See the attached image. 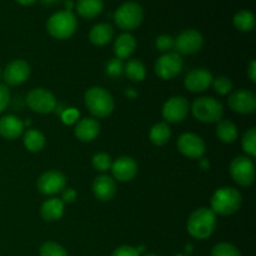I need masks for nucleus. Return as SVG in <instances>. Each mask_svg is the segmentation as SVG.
I'll return each instance as SVG.
<instances>
[{
	"label": "nucleus",
	"instance_id": "1",
	"mask_svg": "<svg viewBox=\"0 0 256 256\" xmlns=\"http://www.w3.org/2000/svg\"><path fill=\"white\" fill-rule=\"evenodd\" d=\"M215 228H216V215L208 208H199L192 212L188 219V232L190 236L198 240H204L212 236Z\"/></svg>",
	"mask_w": 256,
	"mask_h": 256
},
{
	"label": "nucleus",
	"instance_id": "2",
	"mask_svg": "<svg viewBox=\"0 0 256 256\" xmlns=\"http://www.w3.org/2000/svg\"><path fill=\"white\" fill-rule=\"evenodd\" d=\"M242 194L232 186L220 188L212 194L210 205L215 215H232L242 206Z\"/></svg>",
	"mask_w": 256,
	"mask_h": 256
},
{
	"label": "nucleus",
	"instance_id": "3",
	"mask_svg": "<svg viewBox=\"0 0 256 256\" xmlns=\"http://www.w3.org/2000/svg\"><path fill=\"white\" fill-rule=\"evenodd\" d=\"M76 16L74 12H68V10L54 12L46 22L48 32L58 40L69 39L76 32Z\"/></svg>",
	"mask_w": 256,
	"mask_h": 256
},
{
	"label": "nucleus",
	"instance_id": "4",
	"mask_svg": "<svg viewBox=\"0 0 256 256\" xmlns=\"http://www.w3.org/2000/svg\"><path fill=\"white\" fill-rule=\"evenodd\" d=\"M85 105L94 116L106 118L114 110V99L106 89L92 86L85 92Z\"/></svg>",
	"mask_w": 256,
	"mask_h": 256
},
{
	"label": "nucleus",
	"instance_id": "5",
	"mask_svg": "<svg viewBox=\"0 0 256 256\" xmlns=\"http://www.w3.org/2000/svg\"><path fill=\"white\" fill-rule=\"evenodd\" d=\"M192 115L202 122H219L224 115V106L219 100L212 96H202L192 105Z\"/></svg>",
	"mask_w": 256,
	"mask_h": 256
},
{
	"label": "nucleus",
	"instance_id": "6",
	"mask_svg": "<svg viewBox=\"0 0 256 256\" xmlns=\"http://www.w3.org/2000/svg\"><path fill=\"white\" fill-rule=\"evenodd\" d=\"M144 19V10L135 2H126L120 5L114 14L115 24L122 30H134L140 26Z\"/></svg>",
	"mask_w": 256,
	"mask_h": 256
},
{
	"label": "nucleus",
	"instance_id": "7",
	"mask_svg": "<svg viewBox=\"0 0 256 256\" xmlns=\"http://www.w3.org/2000/svg\"><path fill=\"white\" fill-rule=\"evenodd\" d=\"M230 175L240 186H250L255 180V165L252 158L236 156L230 164Z\"/></svg>",
	"mask_w": 256,
	"mask_h": 256
},
{
	"label": "nucleus",
	"instance_id": "8",
	"mask_svg": "<svg viewBox=\"0 0 256 256\" xmlns=\"http://www.w3.org/2000/svg\"><path fill=\"white\" fill-rule=\"evenodd\" d=\"M182 58L176 52H165L155 62V74L162 80H170L182 69Z\"/></svg>",
	"mask_w": 256,
	"mask_h": 256
},
{
	"label": "nucleus",
	"instance_id": "9",
	"mask_svg": "<svg viewBox=\"0 0 256 256\" xmlns=\"http://www.w3.org/2000/svg\"><path fill=\"white\" fill-rule=\"evenodd\" d=\"M26 104L32 112L39 114H49L56 106V99L49 90L44 88H36L29 92L26 96Z\"/></svg>",
	"mask_w": 256,
	"mask_h": 256
},
{
	"label": "nucleus",
	"instance_id": "10",
	"mask_svg": "<svg viewBox=\"0 0 256 256\" xmlns=\"http://www.w3.org/2000/svg\"><path fill=\"white\" fill-rule=\"evenodd\" d=\"M204 44V38L198 30L188 29L180 32L174 39V49L178 54H195L199 52Z\"/></svg>",
	"mask_w": 256,
	"mask_h": 256
},
{
	"label": "nucleus",
	"instance_id": "11",
	"mask_svg": "<svg viewBox=\"0 0 256 256\" xmlns=\"http://www.w3.org/2000/svg\"><path fill=\"white\" fill-rule=\"evenodd\" d=\"M178 149L190 159H200L206 152L204 140L194 132H185L180 135L178 139Z\"/></svg>",
	"mask_w": 256,
	"mask_h": 256
},
{
	"label": "nucleus",
	"instance_id": "12",
	"mask_svg": "<svg viewBox=\"0 0 256 256\" xmlns=\"http://www.w3.org/2000/svg\"><path fill=\"white\" fill-rule=\"evenodd\" d=\"M66 186V176L59 170L45 172L38 179V189L42 195H55L62 192Z\"/></svg>",
	"mask_w": 256,
	"mask_h": 256
},
{
	"label": "nucleus",
	"instance_id": "13",
	"mask_svg": "<svg viewBox=\"0 0 256 256\" xmlns=\"http://www.w3.org/2000/svg\"><path fill=\"white\" fill-rule=\"evenodd\" d=\"M30 75V65L25 60L15 59L2 70V80L9 86H16L26 82Z\"/></svg>",
	"mask_w": 256,
	"mask_h": 256
},
{
	"label": "nucleus",
	"instance_id": "14",
	"mask_svg": "<svg viewBox=\"0 0 256 256\" xmlns=\"http://www.w3.org/2000/svg\"><path fill=\"white\" fill-rule=\"evenodd\" d=\"M189 110V102L184 96H172L162 106V118L168 122L178 124L186 118Z\"/></svg>",
	"mask_w": 256,
	"mask_h": 256
},
{
	"label": "nucleus",
	"instance_id": "15",
	"mask_svg": "<svg viewBox=\"0 0 256 256\" xmlns=\"http://www.w3.org/2000/svg\"><path fill=\"white\" fill-rule=\"evenodd\" d=\"M229 106L238 114H252L256 110V95L246 89L236 90L229 96Z\"/></svg>",
	"mask_w": 256,
	"mask_h": 256
},
{
	"label": "nucleus",
	"instance_id": "16",
	"mask_svg": "<svg viewBox=\"0 0 256 256\" xmlns=\"http://www.w3.org/2000/svg\"><path fill=\"white\" fill-rule=\"evenodd\" d=\"M212 75L208 69L198 68L190 70L184 79V85L189 92H202L206 90L212 82Z\"/></svg>",
	"mask_w": 256,
	"mask_h": 256
},
{
	"label": "nucleus",
	"instance_id": "17",
	"mask_svg": "<svg viewBox=\"0 0 256 256\" xmlns=\"http://www.w3.org/2000/svg\"><path fill=\"white\" fill-rule=\"evenodd\" d=\"M110 170L112 176L119 182H130L138 174V164L132 158L120 156L112 162Z\"/></svg>",
	"mask_w": 256,
	"mask_h": 256
},
{
	"label": "nucleus",
	"instance_id": "18",
	"mask_svg": "<svg viewBox=\"0 0 256 256\" xmlns=\"http://www.w3.org/2000/svg\"><path fill=\"white\" fill-rule=\"evenodd\" d=\"M92 192L100 202H110L116 194V182L109 175H99L92 182Z\"/></svg>",
	"mask_w": 256,
	"mask_h": 256
},
{
	"label": "nucleus",
	"instance_id": "19",
	"mask_svg": "<svg viewBox=\"0 0 256 256\" xmlns=\"http://www.w3.org/2000/svg\"><path fill=\"white\" fill-rule=\"evenodd\" d=\"M100 132V124L98 120L92 118H85L76 124L74 129V134L80 142H89L96 139Z\"/></svg>",
	"mask_w": 256,
	"mask_h": 256
},
{
	"label": "nucleus",
	"instance_id": "20",
	"mask_svg": "<svg viewBox=\"0 0 256 256\" xmlns=\"http://www.w3.org/2000/svg\"><path fill=\"white\" fill-rule=\"evenodd\" d=\"M24 122L15 115H5L0 118V135L5 139L14 140L22 134Z\"/></svg>",
	"mask_w": 256,
	"mask_h": 256
},
{
	"label": "nucleus",
	"instance_id": "21",
	"mask_svg": "<svg viewBox=\"0 0 256 256\" xmlns=\"http://www.w3.org/2000/svg\"><path fill=\"white\" fill-rule=\"evenodd\" d=\"M136 49V40L129 32L120 34L114 42V52L118 59H128Z\"/></svg>",
	"mask_w": 256,
	"mask_h": 256
},
{
	"label": "nucleus",
	"instance_id": "22",
	"mask_svg": "<svg viewBox=\"0 0 256 256\" xmlns=\"http://www.w3.org/2000/svg\"><path fill=\"white\" fill-rule=\"evenodd\" d=\"M40 214L45 222H56L64 214V202L56 198H52L42 202Z\"/></svg>",
	"mask_w": 256,
	"mask_h": 256
},
{
	"label": "nucleus",
	"instance_id": "23",
	"mask_svg": "<svg viewBox=\"0 0 256 256\" xmlns=\"http://www.w3.org/2000/svg\"><path fill=\"white\" fill-rule=\"evenodd\" d=\"M114 36V28L108 22H100L94 25L89 32V39L92 44L96 46H104Z\"/></svg>",
	"mask_w": 256,
	"mask_h": 256
},
{
	"label": "nucleus",
	"instance_id": "24",
	"mask_svg": "<svg viewBox=\"0 0 256 256\" xmlns=\"http://www.w3.org/2000/svg\"><path fill=\"white\" fill-rule=\"evenodd\" d=\"M75 8L80 16L85 19H92L102 12L104 2L102 0H78Z\"/></svg>",
	"mask_w": 256,
	"mask_h": 256
},
{
	"label": "nucleus",
	"instance_id": "25",
	"mask_svg": "<svg viewBox=\"0 0 256 256\" xmlns=\"http://www.w3.org/2000/svg\"><path fill=\"white\" fill-rule=\"evenodd\" d=\"M22 142H24V146L26 148V150H29L30 152H38L44 149L45 136L38 129H30L24 134Z\"/></svg>",
	"mask_w": 256,
	"mask_h": 256
},
{
	"label": "nucleus",
	"instance_id": "26",
	"mask_svg": "<svg viewBox=\"0 0 256 256\" xmlns=\"http://www.w3.org/2000/svg\"><path fill=\"white\" fill-rule=\"evenodd\" d=\"M172 136V130L166 122H158L150 129L149 138L152 142L156 146H162L166 144Z\"/></svg>",
	"mask_w": 256,
	"mask_h": 256
},
{
	"label": "nucleus",
	"instance_id": "27",
	"mask_svg": "<svg viewBox=\"0 0 256 256\" xmlns=\"http://www.w3.org/2000/svg\"><path fill=\"white\" fill-rule=\"evenodd\" d=\"M216 135L220 142L232 144L238 138V128L230 120H220L216 126Z\"/></svg>",
	"mask_w": 256,
	"mask_h": 256
},
{
	"label": "nucleus",
	"instance_id": "28",
	"mask_svg": "<svg viewBox=\"0 0 256 256\" xmlns=\"http://www.w3.org/2000/svg\"><path fill=\"white\" fill-rule=\"evenodd\" d=\"M232 24L240 32H250L255 26V15L250 10H240L232 18Z\"/></svg>",
	"mask_w": 256,
	"mask_h": 256
},
{
	"label": "nucleus",
	"instance_id": "29",
	"mask_svg": "<svg viewBox=\"0 0 256 256\" xmlns=\"http://www.w3.org/2000/svg\"><path fill=\"white\" fill-rule=\"evenodd\" d=\"M124 72L132 82H142L145 79V76H146L145 65L138 59L129 60L126 62V65H124Z\"/></svg>",
	"mask_w": 256,
	"mask_h": 256
},
{
	"label": "nucleus",
	"instance_id": "30",
	"mask_svg": "<svg viewBox=\"0 0 256 256\" xmlns=\"http://www.w3.org/2000/svg\"><path fill=\"white\" fill-rule=\"evenodd\" d=\"M242 150L246 152L249 158L256 156V129L255 128H250V129L242 135Z\"/></svg>",
	"mask_w": 256,
	"mask_h": 256
},
{
	"label": "nucleus",
	"instance_id": "31",
	"mask_svg": "<svg viewBox=\"0 0 256 256\" xmlns=\"http://www.w3.org/2000/svg\"><path fill=\"white\" fill-rule=\"evenodd\" d=\"M92 164L95 170H98V172H108V170H110L112 160V156H110L109 154H106V152H98V154H95L94 156H92Z\"/></svg>",
	"mask_w": 256,
	"mask_h": 256
},
{
	"label": "nucleus",
	"instance_id": "32",
	"mask_svg": "<svg viewBox=\"0 0 256 256\" xmlns=\"http://www.w3.org/2000/svg\"><path fill=\"white\" fill-rule=\"evenodd\" d=\"M40 256H68L66 250L60 244L54 242H48L40 246Z\"/></svg>",
	"mask_w": 256,
	"mask_h": 256
},
{
	"label": "nucleus",
	"instance_id": "33",
	"mask_svg": "<svg viewBox=\"0 0 256 256\" xmlns=\"http://www.w3.org/2000/svg\"><path fill=\"white\" fill-rule=\"evenodd\" d=\"M212 256H242L236 246L229 242H219L212 250Z\"/></svg>",
	"mask_w": 256,
	"mask_h": 256
},
{
	"label": "nucleus",
	"instance_id": "34",
	"mask_svg": "<svg viewBox=\"0 0 256 256\" xmlns=\"http://www.w3.org/2000/svg\"><path fill=\"white\" fill-rule=\"evenodd\" d=\"M212 88H214L215 92L220 95H226L228 92H232V82L228 76L215 78V79H212Z\"/></svg>",
	"mask_w": 256,
	"mask_h": 256
},
{
	"label": "nucleus",
	"instance_id": "35",
	"mask_svg": "<svg viewBox=\"0 0 256 256\" xmlns=\"http://www.w3.org/2000/svg\"><path fill=\"white\" fill-rule=\"evenodd\" d=\"M106 72L110 78H119L120 75L124 72V64H122V60L114 58V59H110L106 64Z\"/></svg>",
	"mask_w": 256,
	"mask_h": 256
},
{
	"label": "nucleus",
	"instance_id": "36",
	"mask_svg": "<svg viewBox=\"0 0 256 256\" xmlns=\"http://www.w3.org/2000/svg\"><path fill=\"white\" fill-rule=\"evenodd\" d=\"M156 48L162 52H169L174 48V38L172 35L162 34L159 35L156 39Z\"/></svg>",
	"mask_w": 256,
	"mask_h": 256
},
{
	"label": "nucleus",
	"instance_id": "37",
	"mask_svg": "<svg viewBox=\"0 0 256 256\" xmlns=\"http://www.w3.org/2000/svg\"><path fill=\"white\" fill-rule=\"evenodd\" d=\"M10 102V92L5 84L0 82V114L8 108Z\"/></svg>",
	"mask_w": 256,
	"mask_h": 256
},
{
	"label": "nucleus",
	"instance_id": "38",
	"mask_svg": "<svg viewBox=\"0 0 256 256\" xmlns=\"http://www.w3.org/2000/svg\"><path fill=\"white\" fill-rule=\"evenodd\" d=\"M112 256H140L139 252L136 250V248H132L130 245H124V246H120L112 252Z\"/></svg>",
	"mask_w": 256,
	"mask_h": 256
},
{
	"label": "nucleus",
	"instance_id": "39",
	"mask_svg": "<svg viewBox=\"0 0 256 256\" xmlns=\"http://www.w3.org/2000/svg\"><path fill=\"white\" fill-rule=\"evenodd\" d=\"M62 119L65 124H69V125L74 124V122L79 119V112L75 109H72V108L64 110L62 114Z\"/></svg>",
	"mask_w": 256,
	"mask_h": 256
},
{
	"label": "nucleus",
	"instance_id": "40",
	"mask_svg": "<svg viewBox=\"0 0 256 256\" xmlns=\"http://www.w3.org/2000/svg\"><path fill=\"white\" fill-rule=\"evenodd\" d=\"M62 202H72L76 199V192L74 189H64L62 190Z\"/></svg>",
	"mask_w": 256,
	"mask_h": 256
},
{
	"label": "nucleus",
	"instance_id": "41",
	"mask_svg": "<svg viewBox=\"0 0 256 256\" xmlns=\"http://www.w3.org/2000/svg\"><path fill=\"white\" fill-rule=\"evenodd\" d=\"M248 76L252 82H256V62L252 60L249 68H248Z\"/></svg>",
	"mask_w": 256,
	"mask_h": 256
},
{
	"label": "nucleus",
	"instance_id": "42",
	"mask_svg": "<svg viewBox=\"0 0 256 256\" xmlns=\"http://www.w3.org/2000/svg\"><path fill=\"white\" fill-rule=\"evenodd\" d=\"M15 2H16L18 4L22 5V6H30V5L34 4L36 0H15Z\"/></svg>",
	"mask_w": 256,
	"mask_h": 256
},
{
	"label": "nucleus",
	"instance_id": "43",
	"mask_svg": "<svg viewBox=\"0 0 256 256\" xmlns=\"http://www.w3.org/2000/svg\"><path fill=\"white\" fill-rule=\"evenodd\" d=\"M59 2H62V0H40V2L44 5H54L58 4Z\"/></svg>",
	"mask_w": 256,
	"mask_h": 256
},
{
	"label": "nucleus",
	"instance_id": "44",
	"mask_svg": "<svg viewBox=\"0 0 256 256\" xmlns=\"http://www.w3.org/2000/svg\"><path fill=\"white\" fill-rule=\"evenodd\" d=\"M126 95L130 98V99H132V98L136 96L138 94H136V92H134V90H132V88H129V89L126 90Z\"/></svg>",
	"mask_w": 256,
	"mask_h": 256
},
{
	"label": "nucleus",
	"instance_id": "45",
	"mask_svg": "<svg viewBox=\"0 0 256 256\" xmlns=\"http://www.w3.org/2000/svg\"><path fill=\"white\" fill-rule=\"evenodd\" d=\"M72 6H74V2H72V0H66V2H65V8H66V9L65 10H68V12H72Z\"/></svg>",
	"mask_w": 256,
	"mask_h": 256
},
{
	"label": "nucleus",
	"instance_id": "46",
	"mask_svg": "<svg viewBox=\"0 0 256 256\" xmlns=\"http://www.w3.org/2000/svg\"><path fill=\"white\" fill-rule=\"evenodd\" d=\"M2 68H0V79H2Z\"/></svg>",
	"mask_w": 256,
	"mask_h": 256
},
{
	"label": "nucleus",
	"instance_id": "47",
	"mask_svg": "<svg viewBox=\"0 0 256 256\" xmlns=\"http://www.w3.org/2000/svg\"><path fill=\"white\" fill-rule=\"evenodd\" d=\"M145 256H159V255H155V254H148V255H145Z\"/></svg>",
	"mask_w": 256,
	"mask_h": 256
},
{
	"label": "nucleus",
	"instance_id": "48",
	"mask_svg": "<svg viewBox=\"0 0 256 256\" xmlns=\"http://www.w3.org/2000/svg\"><path fill=\"white\" fill-rule=\"evenodd\" d=\"M175 256H188V255H182V254H179V255H175Z\"/></svg>",
	"mask_w": 256,
	"mask_h": 256
}]
</instances>
